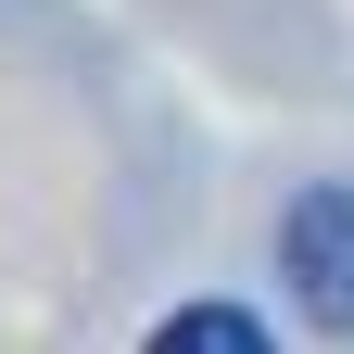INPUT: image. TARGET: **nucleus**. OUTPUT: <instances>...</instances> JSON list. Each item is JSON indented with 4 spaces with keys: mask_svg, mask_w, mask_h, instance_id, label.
Wrapping results in <instances>:
<instances>
[{
    "mask_svg": "<svg viewBox=\"0 0 354 354\" xmlns=\"http://www.w3.org/2000/svg\"><path fill=\"white\" fill-rule=\"evenodd\" d=\"M279 266H291V304L317 329H354V190H342V177L279 215Z\"/></svg>",
    "mask_w": 354,
    "mask_h": 354,
    "instance_id": "1",
    "label": "nucleus"
},
{
    "mask_svg": "<svg viewBox=\"0 0 354 354\" xmlns=\"http://www.w3.org/2000/svg\"><path fill=\"white\" fill-rule=\"evenodd\" d=\"M152 342H165V354H266L279 329H266L253 304H177V317H165Z\"/></svg>",
    "mask_w": 354,
    "mask_h": 354,
    "instance_id": "2",
    "label": "nucleus"
}]
</instances>
